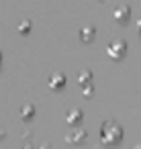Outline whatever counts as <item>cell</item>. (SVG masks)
Listing matches in <instances>:
<instances>
[{"mask_svg":"<svg viewBox=\"0 0 141 149\" xmlns=\"http://www.w3.org/2000/svg\"><path fill=\"white\" fill-rule=\"evenodd\" d=\"M123 49H125V43L123 41H117V43H110L108 45V51L114 53V55H123Z\"/></svg>","mask_w":141,"mask_h":149,"instance_id":"6da1fadb","label":"cell"},{"mask_svg":"<svg viewBox=\"0 0 141 149\" xmlns=\"http://www.w3.org/2000/svg\"><path fill=\"white\" fill-rule=\"evenodd\" d=\"M139 29H141V23H139Z\"/></svg>","mask_w":141,"mask_h":149,"instance_id":"7a4b0ae2","label":"cell"}]
</instances>
